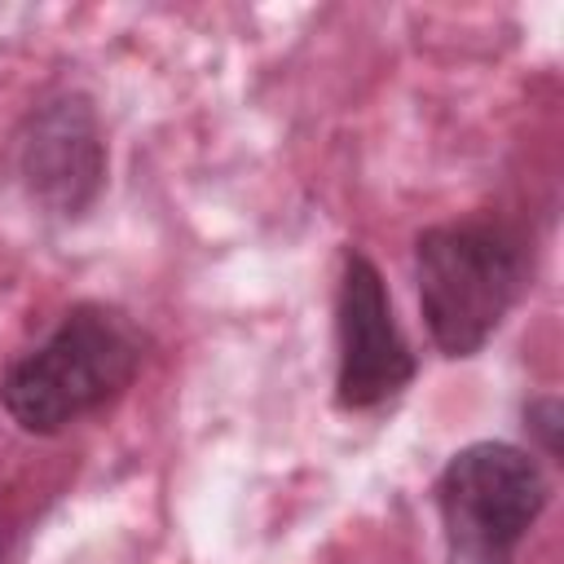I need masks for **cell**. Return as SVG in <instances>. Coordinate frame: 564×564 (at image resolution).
Instances as JSON below:
<instances>
[{"mask_svg":"<svg viewBox=\"0 0 564 564\" xmlns=\"http://www.w3.org/2000/svg\"><path fill=\"white\" fill-rule=\"evenodd\" d=\"M141 348V330L123 308L84 300L4 370L0 405L22 432L53 436L110 405L137 379Z\"/></svg>","mask_w":564,"mask_h":564,"instance_id":"1","label":"cell"},{"mask_svg":"<svg viewBox=\"0 0 564 564\" xmlns=\"http://www.w3.org/2000/svg\"><path fill=\"white\" fill-rule=\"evenodd\" d=\"M524 238L489 216L445 220L414 238L419 308L445 357H476L529 286Z\"/></svg>","mask_w":564,"mask_h":564,"instance_id":"2","label":"cell"},{"mask_svg":"<svg viewBox=\"0 0 564 564\" xmlns=\"http://www.w3.org/2000/svg\"><path fill=\"white\" fill-rule=\"evenodd\" d=\"M436 511L458 564H511L551 485L538 458L507 441L463 445L436 476Z\"/></svg>","mask_w":564,"mask_h":564,"instance_id":"3","label":"cell"},{"mask_svg":"<svg viewBox=\"0 0 564 564\" xmlns=\"http://www.w3.org/2000/svg\"><path fill=\"white\" fill-rule=\"evenodd\" d=\"M335 401L339 410H375L392 401L419 361L397 326L383 273L366 251H344L335 291Z\"/></svg>","mask_w":564,"mask_h":564,"instance_id":"4","label":"cell"},{"mask_svg":"<svg viewBox=\"0 0 564 564\" xmlns=\"http://www.w3.org/2000/svg\"><path fill=\"white\" fill-rule=\"evenodd\" d=\"M18 176L26 194L62 220L84 216L106 185V141L84 93L40 101L18 132Z\"/></svg>","mask_w":564,"mask_h":564,"instance_id":"5","label":"cell"},{"mask_svg":"<svg viewBox=\"0 0 564 564\" xmlns=\"http://www.w3.org/2000/svg\"><path fill=\"white\" fill-rule=\"evenodd\" d=\"M524 419H529L533 432L542 436V449L555 454V449H560V401H555V397H542V401H533V405L524 410Z\"/></svg>","mask_w":564,"mask_h":564,"instance_id":"6","label":"cell"}]
</instances>
